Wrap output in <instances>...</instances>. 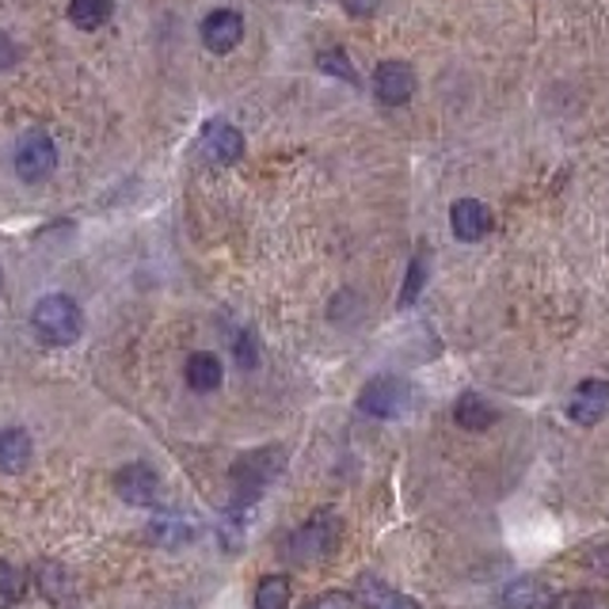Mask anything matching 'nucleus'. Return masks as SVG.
Here are the masks:
<instances>
[{
	"instance_id": "obj_1",
	"label": "nucleus",
	"mask_w": 609,
	"mask_h": 609,
	"mask_svg": "<svg viewBox=\"0 0 609 609\" xmlns=\"http://www.w3.org/2000/svg\"><path fill=\"white\" fill-rule=\"evenodd\" d=\"M31 325H34V336H39L42 343L69 347V343H77L80 331H84V317H80V304L73 298H66V293H50V298H42L39 304H34Z\"/></svg>"
},
{
	"instance_id": "obj_2",
	"label": "nucleus",
	"mask_w": 609,
	"mask_h": 609,
	"mask_svg": "<svg viewBox=\"0 0 609 609\" xmlns=\"http://www.w3.org/2000/svg\"><path fill=\"white\" fill-rule=\"evenodd\" d=\"M282 469V450H256L248 457H240L232 465V503L248 507L263 496V488L279 477Z\"/></svg>"
},
{
	"instance_id": "obj_3",
	"label": "nucleus",
	"mask_w": 609,
	"mask_h": 609,
	"mask_svg": "<svg viewBox=\"0 0 609 609\" xmlns=\"http://www.w3.org/2000/svg\"><path fill=\"white\" fill-rule=\"evenodd\" d=\"M336 545H339V518L331 515V510H320V515H312L309 522L290 537V557L301 563H317V560H328L331 552H336Z\"/></svg>"
},
{
	"instance_id": "obj_4",
	"label": "nucleus",
	"mask_w": 609,
	"mask_h": 609,
	"mask_svg": "<svg viewBox=\"0 0 609 609\" xmlns=\"http://www.w3.org/2000/svg\"><path fill=\"white\" fill-rule=\"evenodd\" d=\"M358 408L373 419H397L411 408V385L397 373H381L358 392Z\"/></svg>"
},
{
	"instance_id": "obj_5",
	"label": "nucleus",
	"mask_w": 609,
	"mask_h": 609,
	"mask_svg": "<svg viewBox=\"0 0 609 609\" xmlns=\"http://www.w3.org/2000/svg\"><path fill=\"white\" fill-rule=\"evenodd\" d=\"M53 164H58V149H53V138L47 130H27L16 146V172H20L23 183H42Z\"/></svg>"
},
{
	"instance_id": "obj_6",
	"label": "nucleus",
	"mask_w": 609,
	"mask_h": 609,
	"mask_svg": "<svg viewBox=\"0 0 609 609\" xmlns=\"http://www.w3.org/2000/svg\"><path fill=\"white\" fill-rule=\"evenodd\" d=\"M199 149L210 164H221V168L237 164V160L244 157V133L226 119H210L199 133Z\"/></svg>"
},
{
	"instance_id": "obj_7",
	"label": "nucleus",
	"mask_w": 609,
	"mask_h": 609,
	"mask_svg": "<svg viewBox=\"0 0 609 609\" xmlns=\"http://www.w3.org/2000/svg\"><path fill=\"white\" fill-rule=\"evenodd\" d=\"M114 488H119V496L127 499L130 507H157L160 503V477H157V469L146 461H130L127 469H119Z\"/></svg>"
},
{
	"instance_id": "obj_8",
	"label": "nucleus",
	"mask_w": 609,
	"mask_h": 609,
	"mask_svg": "<svg viewBox=\"0 0 609 609\" xmlns=\"http://www.w3.org/2000/svg\"><path fill=\"white\" fill-rule=\"evenodd\" d=\"M560 590L552 583H545V579H515V583L503 587V595H499V606L503 609H560Z\"/></svg>"
},
{
	"instance_id": "obj_9",
	"label": "nucleus",
	"mask_w": 609,
	"mask_h": 609,
	"mask_svg": "<svg viewBox=\"0 0 609 609\" xmlns=\"http://www.w3.org/2000/svg\"><path fill=\"white\" fill-rule=\"evenodd\" d=\"M244 39V16L232 8H218L202 20V42L210 53H232Z\"/></svg>"
},
{
	"instance_id": "obj_10",
	"label": "nucleus",
	"mask_w": 609,
	"mask_h": 609,
	"mask_svg": "<svg viewBox=\"0 0 609 609\" xmlns=\"http://www.w3.org/2000/svg\"><path fill=\"white\" fill-rule=\"evenodd\" d=\"M373 92L385 107H405L416 92V73L408 61H381L373 73Z\"/></svg>"
},
{
	"instance_id": "obj_11",
	"label": "nucleus",
	"mask_w": 609,
	"mask_h": 609,
	"mask_svg": "<svg viewBox=\"0 0 609 609\" xmlns=\"http://www.w3.org/2000/svg\"><path fill=\"white\" fill-rule=\"evenodd\" d=\"M568 416L579 427H598L609 416V381H583L568 400Z\"/></svg>"
},
{
	"instance_id": "obj_12",
	"label": "nucleus",
	"mask_w": 609,
	"mask_h": 609,
	"mask_svg": "<svg viewBox=\"0 0 609 609\" xmlns=\"http://www.w3.org/2000/svg\"><path fill=\"white\" fill-rule=\"evenodd\" d=\"M450 226L457 240L477 244V240H483L491 232V210L477 199H457L450 210Z\"/></svg>"
},
{
	"instance_id": "obj_13",
	"label": "nucleus",
	"mask_w": 609,
	"mask_h": 609,
	"mask_svg": "<svg viewBox=\"0 0 609 609\" xmlns=\"http://www.w3.org/2000/svg\"><path fill=\"white\" fill-rule=\"evenodd\" d=\"M355 590H358V606L362 609H423L411 595H405V590H397L389 583H381L378 576H362Z\"/></svg>"
},
{
	"instance_id": "obj_14",
	"label": "nucleus",
	"mask_w": 609,
	"mask_h": 609,
	"mask_svg": "<svg viewBox=\"0 0 609 609\" xmlns=\"http://www.w3.org/2000/svg\"><path fill=\"white\" fill-rule=\"evenodd\" d=\"M453 419H457V427H465V431H488L491 423L499 419V411L491 408V400H483L480 392H465V397H457V405H453Z\"/></svg>"
},
{
	"instance_id": "obj_15",
	"label": "nucleus",
	"mask_w": 609,
	"mask_h": 609,
	"mask_svg": "<svg viewBox=\"0 0 609 609\" xmlns=\"http://www.w3.org/2000/svg\"><path fill=\"white\" fill-rule=\"evenodd\" d=\"M183 373L194 392H213V389H221V381H226V370H221L218 355H210V351H194L187 358Z\"/></svg>"
},
{
	"instance_id": "obj_16",
	"label": "nucleus",
	"mask_w": 609,
	"mask_h": 609,
	"mask_svg": "<svg viewBox=\"0 0 609 609\" xmlns=\"http://www.w3.org/2000/svg\"><path fill=\"white\" fill-rule=\"evenodd\" d=\"M31 435L23 431V427H8V431H0V472H20L31 465Z\"/></svg>"
},
{
	"instance_id": "obj_17",
	"label": "nucleus",
	"mask_w": 609,
	"mask_h": 609,
	"mask_svg": "<svg viewBox=\"0 0 609 609\" xmlns=\"http://www.w3.org/2000/svg\"><path fill=\"white\" fill-rule=\"evenodd\" d=\"M114 0H69V23L80 31H100L111 20Z\"/></svg>"
},
{
	"instance_id": "obj_18",
	"label": "nucleus",
	"mask_w": 609,
	"mask_h": 609,
	"mask_svg": "<svg viewBox=\"0 0 609 609\" xmlns=\"http://www.w3.org/2000/svg\"><path fill=\"white\" fill-rule=\"evenodd\" d=\"M256 609H290V579L263 576L256 587Z\"/></svg>"
},
{
	"instance_id": "obj_19",
	"label": "nucleus",
	"mask_w": 609,
	"mask_h": 609,
	"mask_svg": "<svg viewBox=\"0 0 609 609\" xmlns=\"http://www.w3.org/2000/svg\"><path fill=\"white\" fill-rule=\"evenodd\" d=\"M423 286H427V252H419L416 259H411V267H408L405 290H400V309L416 304V298L423 293Z\"/></svg>"
},
{
	"instance_id": "obj_20",
	"label": "nucleus",
	"mask_w": 609,
	"mask_h": 609,
	"mask_svg": "<svg viewBox=\"0 0 609 609\" xmlns=\"http://www.w3.org/2000/svg\"><path fill=\"white\" fill-rule=\"evenodd\" d=\"M317 66L325 69V73H331V77H339V80H347V84H358V73H355V66L347 61V53L339 50V47H331V50H325L317 58Z\"/></svg>"
},
{
	"instance_id": "obj_21",
	"label": "nucleus",
	"mask_w": 609,
	"mask_h": 609,
	"mask_svg": "<svg viewBox=\"0 0 609 609\" xmlns=\"http://www.w3.org/2000/svg\"><path fill=\"white\" fill-rule=\"evenodd\" d=\"M0 595L4 598L23 595V571H16L12 563H4V560H0Z\"/></svg>"
},
{
	"instance_id": "obj_22",
	"label": "nucleus",
	"mask_w": 609,
	"mask_h": 609,
	"mask_svg": "<svg viewBox=\"0 0 609 609\" xmlns=\"http://www.w3.org/2000/svg\"><path fill=\"white\" fill-rule=\"evenodd\" d=\"M304 609H358V602L351 595H343V590H328V595H320V598H312Z\"/></svg>"
},
{
	"instance_id": "obj_23",
	"label": "nucleus",
	"mask_w": 609,
	"mask_h": 609,
	"mask_svg": "<svg viewBox=\"0 0 609 609\" xmlns=\"http://www.w3.org/2000/svg\"><path fill=\"white\" fill-rule=\"evenodd\" d=\"M343 8L355 16V20H370V16L381 8V0H343Z\"/></svg>"
},
{
	"instance_id": "obj_24",
	"label": "nucleus",
	"mask_w": 609,
	"mask_h": 609,
	"mask_svg": "<svg viewBox=\"0 0 609 609\" xmlns=\"http://www.w3.org/2000/svg\"><path fill=\"white\" fill-rule=\"evenodd\" d=\"M16 61H20V50H16V42L8 39L4 31H0V69H12Z\"/></svg>"
},
{
	"instance_id": "obj_25",
	"label": "nucleus",
	"mask_w": 609,
	"mask_h": 609,
	"mask_svg": "<svg viewBox=\"0 0 609 609\" xmlns=\"http://www.w3.org/2000/svg\"><path fill=\"white\" fill-rule=\"evenodd\" d=\"M0 282H4V274H0Z\"/></svg>"
}]
</instances>
